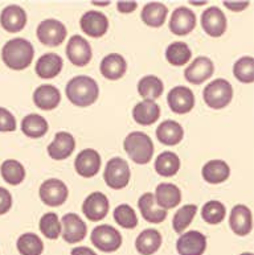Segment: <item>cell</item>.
Wrapping results in <instances>:
<instances>
[{
  "instance_id": "cell-9",
  "label": "cell",
  "mask_w": 254,
  "mask_h": 255,
  "mask_svg": "<svg viewBox=\"0 0 254 255\" xmlns=\"http://www.w3.org/2000/svg\"><path fill=\"white\" fill-rule=\"evenodd\" d=\"M201 27L212 37H220L227 31V17L219 7L207 8L201 15Z\"/></svg>"
},
{
  "instance_id": "cell-32",
  "label": "cell",
  "mask_w": 254,
  "mask_h": 255,
  "mask_svg": "<svg viewBox=\"0 0 254 255\" xmlns=\"http://www.w3.org/2000/svg\"><path fill=\"white\" fill-rule=\"evenodd\" d=\"M163 82L156 76H146L138 82V93L144 101H155L163 94Z\"/></svg>"
},
{
  "instance_id": "cell-41",
  "label": "cell",
  "mask_w": 254,
  "mask_h": 255,
  "mask_svg": "<svg viewBox=\"0 0 254 255\" xmlns=\"http://www.w3.org/2000/svg\"><path fill=\"white\" fill-rule=\"evenodd\" d=\"M114 220L117 221L118 225H121L125 229H134L137 228L138 217L135 210L127 204H122L117 206L114 210Z\"/></svg>"
},
{
  "instance_id": "cell-16",
  "label": "cell",
  "mask_w": 254,
  "mask_h": 255,
  "mask_svg": "<svg viewBox=\"0 0 254 255\" xmlns=\"http://www.w3.org/2000/svg\"><path fill=\"white\" fill-rule=\"evenodd\" d=\"M81 29L90 37H102L109 28V20L102 12L87 11L81 17Z\"/></svg>"
},
{
  "instance_id": "cell-27",
  "label": "cell",
  "mask_w": 254,
  "mask_h": 255,
  "mask_svg": "<svg viewBox=\"0 0 254 255\" xmlns=\"http://www.w3.org/2000/svg\"><path fill=\"white\" fill-rule=\"evenodd\" d=\"M133 117L138 125L150 126L159 119L160 107L156 105L155 101H142L134 107Z\"/></svg>"
},
{
  "instance_id": "cell-8",
  "label": "cell",
  "mask_w": 254,
  "mask_h": 255,
  "mask_svg": "<svg viewBox=\"0 0 254 255\" xmlns=\"http://www.w3.org/2000/svg\"><path fill=\"white\" fill-rule=\"evenodd\" d=\"M40 198L48 206L62 205L68 198V187L58 179H49L40 187Z\"/></svg>"
},
{
  "instance_id": "cell-22",
  "label": "cell",
  "mask_w": 254,
  "mask_h": 255,
  "mask_svg": "<svg viewBox=\"0 0 254 255\" xmlns=\"http://www.w3.org/2000/svg\"><path fill=\"white\" fill-rule=\"evenodd\" d=\"M231 229L237 236H248L252 232L253 222H252V212L245 205H236L232 209L229 218Z\"/></svg>"
},
{
  "instance_id": "cell-3",
  "label": "cell",
  "mask_w": 254,
  "mask_h": 255,
  "mask_svg": "<svg viewBox=\"0 0 254 255\" xmlns=\"http://www.w3.org/2000/svg\"><path fill=\"white\" fill-rule=\"evenodd\" d=\"M123 147L130 159L138 164H147L154 155V143L147 133L141 131L129 133L123 141Z\"/></svg>"
},
{
  "instance_id": "cell-1",
  "label": "cell",
  "mask_w": 254,
  "mask_h": 255,
  "mask_svg": "<svg viewBox=\"0 0 254 255\" xmlns=\"http://www.w3.org/2000/svg\"><path fill=\"white\" fill-rule=\"evenodd\" d=\"M33 56V45L28 40L21 37L12 38L1 49V58L4 64L13 70L27 69L32 64Z\"/></svg>"
},
{
  "instance_id": "cell-25",
  "label": "cell",
  "mask_w": 254,
  "mask_h": 255,
  "mask_svg": "<svg viewBox=\"0 0 254 255\" xmlns=\"http://www.w3.org/2000/svg\"><path fill=\"white\" fill-rule=\"evenodd\" d=\"M155 201L162 209H172L182 201V192L175 184H159L156 187Z\"/></svg>"
},
{
  "instance_id": "cell-5",
  "label": "cell",
  "mask_w": 254,
  "mask_h": 255,
  "mask_svg": "<svg viewBox=\"0 0 254 255\" xmlns=\"http://www.w3.org/2000/svg\"><path fill=\"white\" fill-rule=\"evenodd\" d=\"M103 179L113 189H123L130 181V167L122 157H113L105 168Z\"/></svg>"
},
{
  "instance_id": "cell-39",
  "label": "cell",
  "mask_w": 254,
  "mask_h": 255,
  "mask_svg": "<svg viewBox=\"0 0 254 255\" xmlns=\"http://www.w3.org/2000/svg\"><path fill=\"white\" fill-rule=\"evenodd\" d=\"M233 74L244 84H252L254 81V58L251 56L240 58L233 66Z\"/></svg>"
},
{
  "instance_id": "cell-23",
  "label": "cell",
  "mask_w": 254,
  "mask_h": 255,
  "mask_svg": "<svg viewBox=\"0 0 254 255\" xmlns=\"http://www.w3.org/2000/svg\"><path fill=\"white\" fill-rule=\"evenodd\" d=\"M61 101L60 90L52 85H41L33 93L34 105L41 110H53Z\"/></svg>"
},
{
  "instance_id": "cell-40",
  "label": "cell",
  "mask_w": 254,
  "mask_h": 255,
  "mask_svg": "<svg viewBox=\"0 0 254 255\" xmlns=\"http://www.w3.org/2000/svg\"><path fill=\"white\" fill-rule=\"evenodd\" d=\"M227 209L220 201H209L207 202L201 209V217L205 222L211 225H217L223 222L225 218Z\"/></svg>"
},
{
  "instance_id": "cell-11",
  "label": "cell",
  "mask_w": 254,
  "mask_h": 255,
  "mask_svg": "<svg viewBox=\"0 0 254 255\" xmlns=\"http://www.w3.org/2000/svg\"><path fill=\"white\" fill-rule=\"evenodd\" d=\"M207 249V238L198 230L182 234L176 242V250L180 255H203Z\"/></svg>"
},
{
  "instance_id": "cell-31",
  "label": "cell",
  "mask_w": 254,
  "mask_h": 255,
  "mask_svg": "<svg viewBox=\"0 0 254 255\" xmlns=\"http://www.w3.org/2000/svg\"><path fill=\"white\" fill-rule=\"evenodd\" d=\"M168 9L163 3H152L146 4L142 11V20L150 27L158 28L162 27L167 17Z\"/></svg>"
},
{
  "instance_id": "cell-49",
  "label": "cell",
  "mask_w": 254,
  "mask_h": 255,
  "mask_svg": "<svg viewBox=\"0 0 254 255\" xmlns=\"http://www.w3.org/2000/svg\"><path fill=\"white\" fill-rule=\"evenodd\" d=\"M241 255H253V254H252V253H244V254H241Z\"/></svg>"
},
{
  "instance_id": "cell-21",
  "label": "cell",
  "mask_w": 254,
  "mask_h": 255,
  "mask_svg": "<svg viewBox=\"0 0 254 255\" xmlns=\"http://www.w3.org/2000/svg\"><path fill=\"white\" fill-rule=\"evenodd\" d=\"M139 210L142 216L150 224H160L167 218V210L162 209L155 201V196L152 193H144L139 201Z\"/></svg>"
},
{
  "instance_id": "cell-26",
  "label": "cell",
  "mask_w": 254,
  "mask_h": 255,
  "mask_svg": "<svg viewBox=\"0 0 254 255\" xmlns=\"http://www.w3.org/2000/svg\"><path fill=\"white\" fill-rule=\"evenodd\" d=\"M62 58L56 53H45L37 60L36 74L41 78H54L62 70Z\"/></svg>"
},
{
  "instance_id": "cell-13",
  "label": "cell",
  "mask_w": 254,
  "mask_h": 255,
  "mask_svg": "<svg viewBox=\"0 0 254 255\" xmlns=\"http://www.w3.org/2000/svg\"><path fill=\"white\" fill-rule=\"evenodd\" d=\"M196 27V15L187 7H178L170 19V31L178 36H186Z\"/></svg>"
},
{
  "instance_id": "cell-45",
  "label": "cell",
  "mask_w": 254,
  "mask_h": 255,
  "mask_svg": "<svg viewBox=\"0 0 254 255\" xmlns=\"http://www.w3.org/2000/svg\"><path fill=\"white\" fill-rule=\"evenodd\" d=\"M138 4L135 1H118L117 8L118 11L122 13H131L137 9Z\"/></svg>"
},
{
  "instance_id": "cell-44",
  "label": "cell",
  "mask_w": 254,
  "mask_h": 255,
  "mask_svg": "<svg viewBox=\"0 0 254 255\" xmlns=\"http://www.w3.org/2000/svg\"><path fill=\"white\" fill-rule=\"evenodd\" d=\"M12 206V196L5 188L0 187V216L5 214Z\"/></svg>"
},
{
  "instance_id": "cell-29",
  "label": "cell",
  "mask_w": 254,
  "mask_h": 255,
  "mask_svg": "<svg viewBox=\"0 0 254 255\" xmlns=\"http://www.w3.org/2000/svg\"><path fill=\"white\" fill-rule=\"evenodd\" d=\"M156 136L160 143L166 145H176L184 136L183 127L175 121H164L156 128Z\"/></svg>"
},
{
  "instance_id": "cell-37",
  "label": "cell",
  "mask_w": 254,
  "mask_h": 255,
  "mask_svg": "<svg viewBox=\"0 0 254 255\" xmlns=\"http://www.w3.org/2000/svg\"><path fill=\"white\" fill-rule=\"evenodd\" d=\"M17 250L21 255H41L44 244L40 237L33 233H25L17 240Z\"/></svg>"
},
{
  "instance_id": "cell-14",
  "label": "cell",
  "mask_w": 254,
  "mask_h": 255,
  "mask_svg": "<svg viewBox=\"0 0 254 255\" xmlns=\"http://www.w3.org/2000/svg\"><path fill=\"white\" fill-rule=\"evenodd\" d=\"M66 54L73 65L85 66L91 60V46L80 34H74L70 37L66 46Z\"/></svg>"
},
{
  "instance_id": "cell-35",
  "label": "cell",
  "mask_w": 254,
  "mask_h": 255,
  "mask_svg": "<svg viewBox=\"0 0 254 255\" xmlns=\"http://www.w3.org/2000/svg\"><path fill=\"white\" fill-rule=\"evenodd\" d=\"M1 177L4 181L11 185H19L24 179H25V169L23 164L19 163L17 160H5L0 167Z\"/></svg>"
},
{
  "instance_id": "cell-4",
  "label": "cell",
  "mask_w": 254,
  "mask_h": 255,
  "mask_svg": "<svg viewBox=\"0 0 254 255\" xmlns=\"http://www.w3.org/2000/svg\"><path fill=\"white\" fill-rule=\"evenodd\" d=\"M205 103L215 110L227 107L233 98V88L227 80L217 78L205 86L203 93Z\"/></svg>"
},
{
  "instance_id": "cell-12",
  "label": "cell",
  "mask_w": 254,
  "mask_h": 255,
  "mask_svg": "<svg viewBox=\"0 0 254 255\" xmlns=\"http://www.w3.org/2000/svg\"><path fill=\"white\" fill-rule=\"evenodd\" d=\"M168 106L176 114H187L195 106V96L192 90L186 86H176L171 89L167 97Z\"/></svg>"
},
{
  "instance_id": "cell-42",
  "label": "cell",
  "mask_w": 254,
  "mask_h": 255,
  "mask_svg": "<svg viewBox=\"0 0 254 255\" xmlns=\"http://www.w3.org/2000/svg\"><path fill=\"white\" fill-rule=\"evenodd\" d=\"M40 230L46 238L49 240H57L61 236V224L58 221L56 213L44 214L40 220Z\"/></svg>"
},
{
  "instance_id": "cell-34",
  "label": "cell",
  "mask_w": 254,
  "mask_h": 255,
  "mask_svg": "<svg viewBox=\"0 0 254 255\" xmlns=\"http://www.w3.org/2000/svg\"><path fill=\"white\" fill-rule=\"evenodd\" d=\"M21 131L28 137L37 139L44 136L48 131V122L38 114H29L21 122Z\"/></svg>"
},
{
  "instance_id": "cell-28",
  "label": "cell",
  "mask_w": 254,
  "mask_h": 255,
  "mask_svg": "<svg viewBox=\"0 0 254 255\" xmlns=\"http://www.w3.org/2000/svg\"><path fill=\"white\" fill-rule=\"evenodd\" d=\"M162 245V236L155 229H146L138 236L135 248L141 255H152L159 250Z\"/></svg>"
},
{
  "instance_id": "cell-19",
  "label": "cell",
  "mask_w": 254,
  "mask_h": 255,
  "mask_svg": "<svg viewBox=\"0 0 254 255\" xmlns=\"http://www.w3.org/2000/svg\"><path fill=\"white\" fill-rule=\"evenodd\" d=\"M0 24L7 32H20L27 24V13L23 8L16 4H11L3 9L0 15Z\"/></svg>"
},
{
  "instance_id": "cell-48",
  "label": "cell",
  "mask_w": 254,
  "mask_h": 255,
  "mask_svg": "<svg viewBox=\"0 0 254 255\" xmlns=\"http://www.w3.org/2000/svg\"><path fill=\"white\" fill-rule=\"evenodd\" d=\"M91 4H93V5H109V4H110V1H105V3H98V1H91Z\"/></svg>"
},
{
  "instance_id": "cell-18",
  "label": "cell",
  "mask_w": 254,
  "mask_h": 255,
  "mask_svg": "<svg viewBox=\"0 0 254 255\" xmlns=\"http://www.w3.org/2000/svg\"><path fill=\"white\" fill-rule=\"evenodd\" d=\"M215 72V66L211 58L208 57H198L188 68L184 70V76L188 82L194 85H200L208 78H211Z\"/></svg>"
},
{
  "instance_id": "cell-7",
  "label": "cell",
  "mask_w": 254,
  "mask_h": 255,
  "mask_svg": "<svg viewBox=\"0 0 254 255\" xmlns=\"http://www.w3.org/2000/svg\"><path fill=\"white\" fill-rule=\"evenodd\" d=\"M37 37L46 46H58L66 37V28L56 19H46L38 24Z\"/></svg>"
},
{
  "instance_id": "cell-38",
  "label": "cell",
  "mask_w": 254,
  "mask_h": 255,
  "mask_svg": "<svg viewBox=\"0 0 254 255\" xmlns=\"http://www.w3.org/2000/svg\"><path fill=\"white\" fill-rule=\"evenodd\" d=\"M196 213H198V206L196 205L182 206V208L175 213L174 220H172V226H174L175 232L179 233V234H182V233L190 226V224L195 218Z\"/></svg>"
},
{
  "instance_id": "cell-20",
  "label": "cell",
  "mask_w": 254,
  "mask_h": 255,
  "mask_svg": "<svg viewBox=\"0 0 254 255\" xmlns=\"http://www.w3.org/2000/svg\"><path fill=\"white\" fill-rule=\"evenodd\" d=\"M76 148V140L73 137L72 133L57 132L53 141L48 145V153L53 160H64L68 159Z\"/></svg>"
},
{
  "instance_id": "cell-43",
  "label": "cell",
  "mask_w": 254,
  "mask_h": 255,
  "mask_svg": "<svg viewBox=\"0 0 254 255\" xmlns=\"http://www.w3.org/2000/svg\"><path fill=\"white\" fill-rule=\"evenodd\" d=\"M16 129V119L11 114V111H8L4 107H0V131L3 132H9Z\"/></svg>"
},
{
  "instance_id": "cell-24",
  "label": "cell",
  "mask_w": 254,
  "mask_h": 255,
  "mask_svg": "<svg viewBox=\"0 0 254 255\" xmlns=\"http://www.w3.org/2000/svg\"><path fill=\"white\" fill-rule=\"evenodd\" d=\"M126 70H127V62L123 56L118 53L107 54L101 62V73L107 80H119L125 76Z\"/></svg>"
},
{
  "instance_id": "cell-2",
  "label": "cell",
  "mask_w": 254,
  "mask_h": 255,
  "mask_svg": "<svg viewBox=\"0 0 254 255\" xmlns=\"http://www.w3.org/2000/svg\"><path fill=\"white\" fill-rule=\"evenodd\" d=\"M98 85L87 76H77L66 85V97L78 107H87L98 98Z\"/></svg>"
},
{
  "instance_id": "cell-30",
  "label": "cell",
  "mask_w": 254,
  "mask_h": 255,
  "mask_svg": "<svg viewBox=\"0 0 254 255\" xmlns=\"http://www.w3.org/2000/svg\"><path fill=\"white\" fill-rule=\"evenodd\" d=\"M231 175V168L224 160H211L203 167V177L209 184L224 183Z\"/></svg>"
},
{
  "instance_id": "cell-47",
  "label": "cell",
  "mask_w": 254,
  "mask_h": 255,
  "mask_svg": "<svg viewBox=\"0 0 254 255\" xmlns=\"http://www.w3.org/2000/svg\"><path fill=\"white\" fill-rule=\"evenodd\" d=\"M72 255H97L90 248H85V246H78L74 248L70 253Z\"/></svg>"
},
{
  "instance_id": "cell-6",
  "label": "cell",
  "mask_w": 254,
  "mask_h": 255,
  "mask_svg": "<svg viewBox=\"0 0 254 255\" xmlns=\"http://www.w3.org/2000/svg\"><path fill=\"white\" fill-rule=\"evenodd\" d=\"M91 242L101 252H117L122 245V236L110 225H99L91 232Z\"/></svg>"
},
{
  "instance_id": "cell-17",
  "label": "cell",
  "mask_w": 254,
  "mask_h": 255,
  "mask_svg": "<svg viewBox=\"0 0 254 255\" xmlns=\"http://www.w3.org/2000/svg\"><path fill=\"white\" fill-rule=\"evenodd\" d=\"M74 167H76L77 173L82 177H86V179L93 177L98 173L101 168V156L95 149H84L77 155Z\"/></svg>"
},
{
  "instance_id": "cell-10",
  "label": "cell",
  "mask_w": 254,
  "mask_h": 255,
  "mask_svg": "<svg viewBox=\"0 0 254 255\" xmlns=\"http://www.w3.org/2000/svg\"><path fill=\"white\" fill-rule=\"evenodd\" d=\"M61 236L64 237L65 242L68 244H78L86 237L87 228L80 216L74 213L65 214L61 222Z\"/></svg>"
},
{
  "instance_id": "cell-15",
  "label": "cell",
  "mask_w": 254,
  "mask_h": 255,
  "mask_svg": "<svg viewBox=\"0 0 254 255\" xmlns=\"http://www.w3.org/2000/svg\"><path fill=\"white\" fill-rule=\"evenodd\" d=\"M82 212L87 220L94 222L101 221L106 217L109 212V200L101 192H94L85 198V202L82 204Z\"/></svg>"
},
{
  "instance_id": "cell-46",
  "label": "cell",
  "mask_w": 254,
  "mask_h": 255,
  "mask_svg": "<svg viewBox=\"0 0 254 255\" xmlns=\"http://www.w3.org/2000/svg\"><path fill=\"white\" fill-rule=\"evenodd\" d=\"M249 4H251L249 1H236V3H232V1H224L225 7L233 12L244 11L245 8L249 7Z\"/></svg>"
},
{
  "instance_id": "cell-36",
  "label": "cell",
  "mask_w": 254,
  "mask_h": 255,
  "mask_svg": "<svg viewBox=\"0 0 254 255\" xmlns=\"http://www.w3.org/2000/svg\"><path fill=\"white\" fill-rule=\"evenodd\" d=\"M191 56H192V52L186 42L175 41L170 44L166 50V58L174 66H183V65L188 64Z\"/></svg>"
},
{
  "instance_id": "cell-33",
  "label": "cell",
  "mask_w": 254,
  "mask_h": 255,
  "mask_svg": "<svg viewBox=\"0 0 254 255\" xmlns=\"http://www.w3.org/2000/svg\"><path fill=\"white\" fill-rule=\"evenodd\" d=\"M155 169L160 176H164V177L175 176L180 169V159L176 153L166 151L156 157Z\"/></svg>"
}]
</instances>
